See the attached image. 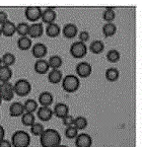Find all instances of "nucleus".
<instances>
[{
    "label": "nucleus",
    "mask_w": 142,
    "mask_h": 147,
    "mask_svg": "<svg viewBox=\"0 0 142 147\" xmlns=\"http://www.w3.org/2000/svg\"><path fill=\"white\" fill-rule=\"evenodd\" d=\"M40 142L42 147H57L61 144V136L57 130L47 128L40 136Z\"/></svg>",
    "instance_id": "nucleus-1"
},
{
    "label": "nucleus",
    "mask_w": 142,
    "mask_h": 147,
    "mask_svg": "<svg viewBox=\"0 0 142 147\" xmlns=\"http://www.w3.org/2000/svg\"><path fill=\"white\" fill-rule=\"evenodd\" d=\"M31 143L30 134L23 130H17L11 137L12 147H29Z\"/></svg>",
    "instance_id": "nucleus-2"
},
{
    "label": "nucleus",
    "mask_w": 142,
    "mask_h": 147,
    "mask_svg": "<svg viewBox=\"0 0 142 147\" xmlns=\"http://www.w3.org/2000/svg\"><path fill=\"white\" fill-rule=\"evenodd\" d=\"M80 87V79L74 74L66 75L62 78V89L67 93H74Z\"/></svg>",
    "instance_id": "nucleus-3"
},
{
    "label": "nucleus",
    "mask_w": 142,
    "mask_h": 147,
    "mask_svg": "<svg viewBox=\"0 0 142 147\" xmlns=\"http://www.w3.org/2000/svg\"><path fill=\"white\" fill-rule=\"evenodd\" d=\"M14 87V93L20 97H25L29 95L32 91V85L27 79H19L13 85Z\"/></svg>",
    "instance_id": "nucleus-4"
},
{
    "label": "nucleus",
    "mask_w": 142,
    "mask_h": 147,
    "mask_svg": "<svg viewBox=\"0 0 142 147\" xmlns=\"http://www.w3.org/2000/svg\"><path fill=\"white\" fill-rule=\"evenodd\" d=\"M14 87L10 82L0 83V97L2 101L10 102L14 98Z\"/></svg>",
    "instance_id": "nucleus-5"
},
{
    "label": "nucleus",
    "mask_w": 142,
    "mask_h": 147,
    "mask_svg": "<svg viewBox=\"0 0 142 147\" xmlns=\"http://www.w3.org/2000/svg\"><path fill=\"white\" fill-rule=\"evenodd\" d=\"M88 49L86 44L81 42L77 40V42H73L70 47V54L74 58H82L87 54Z\"/></svg>",
    "instance_id": "nucleus-6"
},
{
    "label": "nucleus",
    "mask_w": 142,
    "mask_h": 147,
    "mask_svg": "<svg viewBox=\"0 0 142 147\" xmlns=\"http://www.w3.org/2000/svg\"><path fill=\"white\" fill-rule=\"evenodd\" d=\"M42 10L40 9V7H38V6H30V7H27L26 10H25L26 18L33 23H37L38 20L42 18Z\"/></svg>",
    "instance_id": "nucleus-7"
},
{
    "label": "nucleus",
    "mask_w": 142,
    "mask_h": 147,
    "mask_svg": "<svg viewBox=\"0 0 142 147\" xmlns=\"http://www.w3.org/2000/svg\"><path fill=\"white\" fill-rule=\"evenodd\" d=\"M75 71H76V74L78 75L77 77L87 78V77H89L92 73V66L90 63H88L86 61H82L76 65Z\"/></svg>",
    "instance_id": "nucleus-8"
},
{
    "label": "nucleus",
    "mask_w": 142,
    "mask_h": 147,
    "mask_svg": "<svg viewBox=\"0 0 142 147\" xmlns=\"http://www.w3.org/2000/svg\"><path fill=\"white\" fill-rule=\"evenodd\" d=\"M47 53V47L42 42H37L32 47V54L37 59H42Z\"/></svg>",
    "instance_id": "nucleus-9"
},
{
    "label": "nucleus",
    "mask_w": 142,
    "mask_h": 147,
    "mask_svg": "<svg viewBox=\"0 0 142 147\" xmlns=\"http://www.w3.org/2000/svg\"><path fill=\"white\" fill-rule=\"evenodd\" d=\"M44 34V26L42 23H34L29 25L28 36L30 39H38Z\"/></svg>",
    "instance_id": "nucleus-10"
},
{
    "label": "nucleus",
    "mask_w": 142,
    "mask_h": 147,
    "mask_svg": "<svg viewBox=\"0 0 142 147\" xmlns=\"http://www.w3.org/2000/svg\"><path fill=\"white\" fill-rule=\"evenodd\" d=\"M92 143H93L92 137L87 133H80L75 138L76 147H91Z\"/></svg>",
    "instance_id": "nucleus-11"
},
{
    "label": "nucleus",
    "mask_w": 142,
    "mask_h": 147,
    "mask_svg": "<svg viewBox=\"0 0 142 147\" xmlns=\"http://www.w3.org/2000/svg\"><path fill=\"white\" fill-rule=\"evenodd\" d=\"M53 115L58 119H63L69 115V107L64 103H57L55 106V109L52 110Z\"/></svg>",
    "instance_id": "nucleus-12"
},
{
    "label": "nucleus",
    "mask_w": 142,
    "mask_h": 147,
    "mask_svg": "<svg viewBox=\"0 0 142 147\" xmlns=\"http://www.w3.org/2000/svg\"><path fill=\"white\" fill-rule=\"evenodd\" d=\"M62 35L66 39H74L78 35V28L75 24L68 23L62 28Z\"/></svg>",
    "instance_id": "nucleus-13"
},
{
    "label": "nucleus",
    "mask_w": 142,
    "mask_h": 147,
    "mask_svg": "<svg viewBox=\"0 0 142 147\" xmlns=\"http://www.w3.org/2000/svg\"><path fill=\"white\" fill-rule=\"evenodd\" d=\"M25 113L24 110V106L22 103L20 102H14L10 105L9 107V115L12 117H22Z\"/></svg>",
    "instance_id": "nucleus-14"
},
{
    "label": "nucleus",
    "mask_w": 142,
    "mask_h": 147,
    "mask_svg": "<svg viewBox=\"0 0 142 147\" xmlns=\"http://www.w3.org/2000/svg\"><path fill=\"white\" fill-rule=\"evenodd\" d=\"M42 21L44 24H51L55 23V19H56V12L55 11V9L52 8H46V10L42 11Z\"/></svg>",
    "instance_id": "nucleus-15"
},
{
    "label": "nucleus",
    "mask_w": 142,
    "mask_h": 147,
    "mask_svg": "<svg viewBox=\"0 0 142 147\" xmlns=\"http://www.w3.org/2000/svg\"><path fill=\"white\" fill-rule=\"evenodd\" d=\"M53 116L52 110L49 107H40L37 110V117L42 121H48Z\"/></svg>",
    "instance_id": "nucleus-16"
},
{
    "label": "nucleus",
    "mask_w": 142,
    "mask_h": 147,
    "mask_svg": "<svg viewBox=\"0 0 142 147\" xmlns=\"http://www.w3.org/2000/svg\"><path fill=\"white\" fill-rule=\"evenodd\" d=\"M34 68H35V71L38 74L44 75V74L48 73L49 65L47 60L42 58V59H37V61L35 62V65H34Z\"/></svg>",
    "instance_id": "nucleus-17"
},
{
    "label": "nucleus",
    "mask_w": 142,
    "mask_h": 147,
    "mask_svg": "<svg viewBox=\"0 0 142 147\" xmlns=\"http://www.w3.org/2000/svg\"><path fill=\"white\" fill-rule=\"evenodd\" d=\"M0 28H1L2 35L7 38L13 37L14 34L16 33V25L13 23L12 21H10V20H8V21L5 22L3 25H1Z\"/></svg>",
    "instance_id": "nucleus-18"
},
{
    "label": "nucleus",
    "mask_w": 142,
    "mask_h": 147,
    "mask_svg": "<svg viewBox=\"0 0 142 147\" xmlns=\"http://www.w3.org/2000/svg\"><path fill=\"white\" fill-rule=\"evenodd\" d=\"M53 103V96L50 92H42L39 96V104L42 107H49Z\"/></svg>",
    "instance_id": "nucleus-19"
},
{
    "label": "nucleus",
    "mask_w": 142,
    "mask_h": 147,
    "mask_svg": "<svg viewBox=\"0 0 142 147\" xmlns=\"http://www.w3.org/2000/svg\"><path fill=\"white\" fill-rule=\"evenodd\" d=\"M62 72L59 69H51L47 73V79L51 84H58L62 81Z\"/></svg>",
    "instance_id": "nucleus-20"
},
{
    "label": "nucleus",
    "mask_w": 142,
    "mask_h": 147,
    "mask_svg": "<svg viewBox=\"0 0 142 147\" xmlns=\"http://www.w3.org/2000/svg\"><path fill=\"white\" fill-rule=\"evenodd\" d=\"M46 36L49 38H56L60 35L61 33V29H60L59 25L55 24V23H51L49 25H47L46 28Z\"/></svg>",
    "instance_id": "nucleus-21"
},
{
    "label": "nucleus",
    "mask_w": 142,
    "mask_h": 147,
    "mask_svg": "<svg viewBox=\"0 0 142 147\" xmlns=\"http://www.w3.org/2000/svg\"><path fill=\"white\" fill-rule=\"evenodd\" d=\"M12 69L10 67L1 65L0 66V83L9 82L12 77Z\"/></svg>",
    "instance_id": "nucleus-22"
},
{
    "label": "nucleus",
    "mask_w": 142,
    "mask_h": 147,
    "mask_svg": "<svg viewBox=\"0 0 142 147\" xmlns=\"http://www.w3.org/2000/svg\"><path fill=\"white\" fill-rule=\"evenodd\" d=\"M105 76L106 79L108 81H110V82H116L119 78V71L116 67H110V68L106 70Z\"/></svg>",
    "instance_id": "nucleus-23"
},
{
    "label": "nucleus",
    "mask_w": 142,
    "mask_h": 147,
    "mask_svg": "<svg viewBox=\"0 0 142 147\" xmlns=\"http://www.w3.org/2000/svg\"><path fill=\"white\" fill-rule=\"evenodd\" d=\"M17 46L21 51H29L32 47V40L29 37H20L17 40Z\"/></svg>",
    "instance_id": "nucleus-24"
},
{
    "label": "nucleus",
    "mask_w": 142,
    "mask_h": 147,
    "mask_svg": "<svg viewBox=\"0 0 142 147\" xmlns=\"http://www.w3.org/2000/svg\"><path fill=\"white\" fill-rule=\"evenodd\" d=\"M105 49V45L102 40H93L90 45V51H92L94 54H100L102 53Z\"/></svg>",
    "instance_id": "nucleus-25"
},
{
    "label": "nucleus",
    "mask_w": 142,
    "mask_h": 147,
    "mask_svg": "<svg viewBox=\"0 0 142 147\" xmlns=\"http://www.w3.org/2000/svg\"><path fill=\"white\" fill-rule=\"evenodd\" d=\"M47 62H48L49 68L51 69H59L62 66V63H63L62 58L59 55H57V54L50 56L49 59L47 60Z\"/></svg>",
    "instance_id": "nucleus-26"
},
{
    "label": "nucleus",
    "mask_w": 142,
    "mask_h": 147,
    "mask_svg": "<svg viewBox=\"0 0 142 147\" xmlns=\"http://www.w3.org/2000/svg\"><path fill=\"white\" fill-rule=\"evenodd\" d=\"M102 32L106 38L112 37L116 33V26L114 23H106L103 26Z\"/></svg>",
    "instance_id": "nucleus-27"
},
{
    "label": "nucleus",
    "mask_w": 142,
    "mask_h": 147,
    "mask_svg": "<svg viewBox=\"0 0 142 147\" xmlns=\"http://www.w3.org/2000/svg\"><path fill=\"white\" fill-rule=\"evenodd\" d=\"M25 113H31L34 114V112L38 110V102L34 99H28L25 103L23 104Z\"/></svg>",
    "instance_id": "nucleus-28"
},
{
    "label": "nucleus",
    "mask_w": 142,
    "mask_h": 147,
    "mask_svg": "<svg viewBox=\"0 0 142 147\" xmlns=\"http://www.w3.org/2000/svg\"><path fill=\"white\" fill-rule=\"evenodd\" d=\"M1 60H2V65L10 67L16 62V57L13 53H4L3 56L1 57Z\"/></svg>",
    "instance_id": "nucleus-29"
},
{
    "label": "nucleus",
    "mask_w": 142,
    "mask_h": 147,
    "mask_svg": "<svg viewBox=\"0 0 142 147\" xmlns=\"http://www.w3.org/2000/svg\"><path fill=\"white\" fill-rule=\"evenodd\" d=\"M35 116L34 114H31V113H24L21 117V123L26 126H32L35 121Z\"/></svg>",
    "instance_id": "nucleus-30"
},
{
    "label": "nucleus",
    "mask_w": 142,
    "mask_h": 147,
    "mask_svg": "<svg viewBox=\"0 0 142 147\" xmlns=\"http://www.w3.org/2000/svg\"><path fill=\"white\" fill-rule=\"evenodd\" d=\"M28 32H29V24L21 22L18 25H16V33L20 36V37H28Z\"/></svg>",
    "instance_id": "nucleus-31"
},
{
    "label": "nucleus",
    "mask_w": 142,
    "mask_h": 147,
    "mask_svg": "<svg viewBox=\"0 0 142 147\" xmlns=\"http://www.w3.org/2000/svg\"><path fill=\"white\" fill-rule=\"evenodd\" d=\"M103 19L105 20L107 23H112L114 19H116V12H114V8L107 7L106 10L103 13Z\"/></svg>",
    "instance_id": "nucleus-32"
},
{
    "label": "nucleus",
    "mask_w": 142,
    "mask_h": 147,
    "mask_svg": "<svg viewBox=\"0 0 142 147\" xmlns=\"http://www.w3.org/2000/svg\"><path fill=\"white\" fill-rule=\"evenodd\" d=\"M73 125L75 126L78 130H82V129H84V128L87 127L88 121L85 117H77L74 119Z\"/></svg>",
    "instance_id": "nucleus-33"
},
{
    "label": "nucleus",
    "mask_w": 142,
    "mask_h": 147,
    "mask_svg": "<svg viewBox=\"0 0 142 147\" xmlns=\"http://www.w3.org/2000/svg\"><path fill=\"white\" fill-rule=\"evenodd\" d=\"M120 59V53L116 49H110L107 53V60L109 62L116 63Z\"/></svg>",
    "instance_id": "nucleus-34"
},
{
    "label": "nucleus",
    "mask_w": 142,
    "mask_h": 147,
    "mask_svg": "<svg viewBox=\"0 0 142 147\" xmlns=\"http://www.w3.org/2000/svg\"><path fill=\"white\" fill-rule=\"evenodd\" d=\"M31 127V133L35 136H40L42 134V132L44 131V127L42 124H40L39 123H35Z\"/></svg>",
    "instance_id": "nucleus-35"
},
{
    "label": "nucleus",
    "mask_w": 142,
    "mask_h": 147,
    "mask_svg": "<svg viewBox=\"0 0 142 147\" xmlns=\"http://www.w3.org/2000/svg\"><path fill=\"white\" fill-rule=\"evenodd\" d=\"M78 135V129L74 125L67 126L65 129V136L68 139H75Z\"/></svg>",
    "instance_id": "nucleus-36"
},
{
    "label": "nucleus",
    "mask_w": 142,
    "mask_h": 147,
    "mask_svg": "<svg viewBox=\"0 0 142 147\" xmlns=\"http://www.w3.org/2000/svg\"><path fill=\"white\" fill-rule=\"evenodd\" d=\"M78 39H79V42L86 44V42H88V40H90V34L88 33L87 31L80 32V33H79V35H78Z\"/></svg>",
    "instance_id": "nucleus-37"
},
{
    "label": "nucleus",
    "mask_w": 142,
    "mask_h": 147,
    "mask_svg": "<svg viewBox=\"0 0 142 147\" xmlns=\"http://www.w3.org/2000/svg\"><path fill=\"white\" fill-rule=\"evenodd\" d=\"M74 117L73 116H71V115H67L66 117H64L62 119V123H63V125H65L67 127V126H70V125H73V123H74Z\"/></svg>",
    "instance_id": "nucleus-38"
},
{
    "label": "nucleus",
    "mask_w": 142,
    "mask_h": 147,
    "mask_svg": "<svg viewBox=\"0 0 142 147\" xmlns=\"http://www.w3.org/2000/svg\"><path fill=\"white\" fill-rule=\"evenodd\" d=\"M8 21V14L5 11H0V25H3Z\"/></svg>",
    "instance_id": "nucleus-39"
},
{
    "label": "nucleus",
    "mask_w": 142,
    "mask_h": 147,
    "mask_svg": "<svg viewBox=\"0 0 142 147\" xmlns=\"http://www.w3.org/2000/svg\"><path fill=\"white\" fill-rule=\"evenodd\" d=\"M0 147H12L11 142L7 139H3L0 141Z\"/></svg>",
    "instance_id": "nucleus-40"
},
{
    "label": "nucleus",
    "mask_w": 142,
    "mask_h": 147,
    "mask_svg": "<svg viewBox=\"0 0 142 147\" xmlns=\"http://www.w3.org/2000/svg\"><path fill=\"white\" fill-rule=\"evenodd\" d=\"M4 136H5V129L2 125H0V141L4 139Z\"/></svg>",
    "instance_id": "nucleus-41"
},
{
    "label": "nucleus",
    "mask_w": 142,
    "mask_h": 147,
    "mask_svg": "<svg viewBox=\"0 0 142 147\" xmlns=\"http://www.w3.org/2000/svg\"><path fill=\"white\" fill-rule=\"evenodd\" d=\"M57 147H68L67 145H64V144H59V145H58Z\"/></svg>",
    "instance_id": "nucleus-42"
},
{
    "label": "nucleus",
    "mask_w": 142,
    "mask_h": 147,
    "mask_svg": "<svg viewBox=\"0 0 142 147\" xmlns=\"http://www.w3.org/2000/svg\"><path fill=\"white\" fill-rule=\"evenodd\" d=\"M2 65V60H1V57H0V66Z\"/></svg>",
    "instance_id": "nucleus-43"
},
{
    "label": "nucleus",
    "mask_w": 142,
    "mask_h": 147,
    "mask_svg": "<svg viewBox=\"0 0 142 147\" xmlns=\"http://www.w3.org/2000/svg\"><path fill=\"white\" fill-rule=\"evenodd\" d=\"M1 103H2V99H1V97H0V106H1Z\"/></svg>",
    "instance_id": "nucleus-44"
},
{
    "label": "nucleus",
    "mask_w": 142,
    "mask_h": 147,
    "mask_svg": "<svg viewBox=\"0 0 142 147\" xmlns=\"http://www.w3.org/2000/svg\"><path fill=\"white\" fill-rule=\"evenodd\" d=\"M1 35H2V32H1V28H0V37H1Z\"/></svg>",
    "instance_id": "nucleus-45"
},
{
    "label": "nucleus",
    "mask_w": 142,
    "mask_h": 147,
    "mask_svg": "<svg viewBox=\"0 0 142 147\" xmlns=\"http://www.w3.org/2000/svg\"><path fill=\"white\" fill-rule=\"evenodd\" d=\"M0 117H1V115H0Z\"/></svg>",
    "instance_id": "nucleus-46"
}]
</instances>
